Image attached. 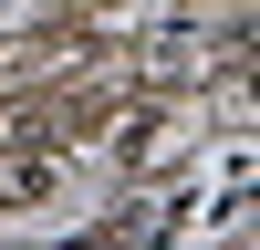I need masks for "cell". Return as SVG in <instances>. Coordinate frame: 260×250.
Segmentation results:
<instances>
[{
  "label": "cell",
  "instance_id": "obj_1",
  "mask_svg": "<svg viewBox=\"0 0 260 250\" xmlns=\"http://www.w3.org/2000/svg\"><path fill=\"white\" fill-rule=\"evenodd\" d=\"M156 136H167V115H156V104H146V115H125V125H115V157H146V146H156Z\"/></svg>",
  "mask_w": 260,
  "mask_h": 250
}]
</instances>
